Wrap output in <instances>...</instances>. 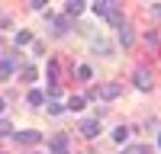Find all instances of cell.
<instances>
[{"mask_svg": "<svg viewBox=\"0 0 161 154\" xmlns=\"http://www.w3.org/2000/svg\"><path fill=\"white\" fill-rule=\"evenodd\" d=\"M23 80H36V68H23Z\"/></svg>", "mask_w": 161, "mask_h": 154, "instance_id": "cell-22", "label": "cell"}, {"mask_svg": "<svg viewBox=\"0 0 161 154\" xmlns=\"http://www.w3.org/2000/svg\"><path fill=\"white\" fill-rule=\"evenodd\" d=\"M119 90H123V87L110 80V84H100V90H97V93H100L103 100H116V96H119Z\"/></svg>", "mask_w": 161, "mask_h": 154, "instance_id": "cell-4", "label": "cell"}, {"mask_svg": "<svg viewBox=\"0 0 161 154\" xmlns=\"http://www.w3.org/2000/svg\"><path fill=\"white\" fill-rule=\"evenodd\" d=\"M13 68H16V61H13V58H7V61H3V64H0V71H3V74H10V71H13Z\"/></svg>", "mask_w": 161, "mask_h": 154, "instance_id": "cell-20", "label": "cell"}, {"mask_svg": "<svg viewBox=\"0 0 161 154\" xmlns=\"http://www.w3.org/2000/svg\"><path fill=\"white\" fill-rule=\"evenodd\" d=\"M68 32V19H55V35H64Z\"/></svg>", "mask_w": 161, "mask_h": 154, "instance_id": "cell-19", "label": "cell"}, {"mask_svg": "<svg viewBox=\"0 0 161 154\" xmlns=\"http://www.w3.org/2000/svg\"><path fill=\"white\" fill-rule=\"evenodd\" d=\"M58 84V61H48V87Z\"/></svg>", "mask_w": 161, "mask_h": 154, "instance_id": "cell-12", "label": "cell"}, {"mask_svg": "<svg viewBox=\"0 0 161 154\" xmlns=\"http://www.w3.org/2000/svg\"><path fill=\"white\" fill-rule=\"evenodd\" d=\"M136 87L139 90H152V71L148 68H139L136 71Z\"/></svg>", "mask_w": 161, "mask_h": 154, "instance_id": "cell-3", "label": "cell"}, {"mask_svg": "<svg viewBox=\"0 0 161 154\" xmlns=\"http://www.w3.org/2000/svg\"><path fill=\"white\" fill-rule=\"evenodd\" d=\"M13 42H16V45H29V42H32V32H29V29H19L16 35H13Z\"/></svg>", "mask_w": 161, "mask_h": 154, "instance_id": "cell-11", "label": "cell"}, {"mask_svg": "<svg viewBox=\"0 0 161 154\" xmlns=\"http://www.w3.org/2000/svg\"><path fill=\"white\" fill-rule=\"evenodd\" d=\"M48 148L55 151V154H68V138H64V135H55V138L48 141Z\"/></svg>", "mask_w": 161, "mask_h": 154, "instance_id": "cell-7", "label": "cell"}, {"mask_svg": "<svg viewBox=\"0 0 161 154\" xmlns=\"http://www.w3.org/2000/svg\"><path fill=\"white\" fill-rule=\"evenodd\" d=\"M77 77H80V80H90V77H93V71L87 68V64H80V68H77Z\"/></svg>", "mask_w": 161, "mask_h": 154, "instance_id": "cell-18", "label": "cell"}, {"mask_svg": "<svg viewBox=\"0 0 161 154\" xmlns=\"http://www.w3.org/2000/svg\"><path fill=\"white\" fill-rule=\"evenodd\" d=\"M126 154H152V148H148V145H139V148H132V151H126Z\"/></svg>", "mask_w": 161, "mask_h": 154, "instance_id": "cell-21", "label": "cell"}, {"mask_svg": "<svg viewBox=\"0 0 161 154\" xmlns=\"http://www.w3.org/2000/svg\"><path fill=\"white\" fill-rule=\"evenodd\" d=\"M7 135H13V122L10 119H0V138H7Z\"/></svg>", "mask_w": 161, "mask_h": 154, "instance_id": "cell-17", "label": "cell"}, {"mask_svg": "<svg viewBox=\"0 0 161 154\" xmlns=\"http://www.w3.org/2000/svg\"><path fill=\"white\" fill-rule=\"evenodd\" d=\"M84 10H87L84 0H68V3H64V13H68V19H71V16H80Z\"/></svg>", "mask_w": 161, "mask_h": 154, "instance_id": "cell-5", "label": "cell"}, {"mask_svg": "<svg viewBox=\"0 0 161 154\" xmlns=\"http://www.w3.org/2000/svg\"><path fill=\"white\" fill-rule=\"evenodd\" d=\"M36 154H42V151H36Z\"/></svg>", "mask_w": 161, "mask_h": 154, "instance_id": "cell-27", "label": "cell"}, {"mask_svg": "<svg viewBox=\"0 0 161 154\" xmlns=\"http://www.w3.org/2000/svg\"><path fill=\"white\" fill-rule=\"evenodd\" d=\"M126 138H129V128H126V125H119L116 132H113V141H119V145H123Z\"/></svg>", "mask_w": 161, "mask_h": 154, "instance_id": "cell-14", "label": "cell"}, {"mask_svg": "<svg viewBox=\"0 0 161 154\" xmlns=\"http://www.w3.org/2000/svg\"><path fill=\"white\" fill-rule=\"evenodd\" d=\"M80 135L84 138H97L100 135V119H84L80 122Z\"/></svg>", "mask_w": 161, "mask_h": 154, "instance_id": "cell-2", "label": "cell"}, {"mask_svg": "<svg viewBox=\"0 0 161 154\" xmlns=\"http://www.w3.org/2000/svg\"><path fill=\"white\" fill-rule=\"evenodd\" d=\"M158 148H161V135H158Z\"/></svg>", "mask_w": 161, "mask_h": 154, "instance_id": "cell-26", "label": "cell"}, {"mask_svg": "<svg viewBox=\"0 0 161 154\" xmlns=\"http://www.w3.org/2000/svg\"><path fill=\"white\" fill-rule=\"evenodd\" d=\"M90 48H93V51H100V55H110V51H113V45L106 42V38H93Z\"/></svg>", "mask_w": 161, "mask_h": 154, "instance_id": "cell-9", "label": "cell"}, {"mask_svg": "<svg viewBox=\"0 0 161 154\" xmlns=\"http://www.w3.org/2000/svg\"><path fill=\"white\" fill-rule=\"evenodd\" d=\"M106 19H110V23L116 26V29H119V26H123V13H119V10L113 7V10H110V16H106Z\"/></svg>", "mask_w": 161, "mask_h": 154, "instance_id": "cell-15", "label": "cell"}, {"mask_svg": "<svg viewBox=\"0 0 161 154\" xmlns=\"http://www.w3.org/2000/svg\"><path fill=\"white\" fill-rule=\"evenodd\" d=\"M152 10H155V16H161V3H152Z\"/></svg>", "mask_w": 161, "mask_h": 154, "instance_id": "cell-24", "label": "cell"}, {"mask_svg": "<svg viewBox=\"0 0 161 154\" xmlns=\"http://www.w3.org/2000/svg\"><path fill=\"white\" fill-rule=\"evenodd\" d=\"M45 109H48V116H61V112H64V103H58V100H52V103H48Z\"/></svg>", "mask_w": 161, "mask_h": 154, "instance_id": "cell-13", "label": "cell"}, {"mask_svg": "<svg viewBox=\"0 0 161 154\" xmlns=\"http://www.w3.org/2000/svg\"><path fill=\"white\" fill-rule=\"evenodd\" d=\"M93 13H97V16H110V10L116 7V3H110V0H97V3H87Z\"/></svg>", "mask_w": 161, "mask_h": 154, "instance_id": "cell-6", "label": "cell"}, {"mask_svg": "<svg viewBox=\"0 0 161 154\" xmlns=\"http://www.w3.org/2000/svg\"><path fill=\"white\" fill-rule=\"evenodd\" d=\"M116 32H119V42H123V48H129L132 42H136V35H132V29H129V26H126V23H123V26H119V29H116Z\"/></svg>", "mask_w": 161, "mask_h": 154, "instance_id": "cell-8", "label": "cell"}, {"mask_svg": "<svg viewBox=\"0 0 161 154\" xmlns=\"http://www.w3.org/2000/svg\"><path fill=\"white\" fill-rule=\"evenodd\" d=\"M84 103H87L84 96H71V100H68V106H64V109H84Z\"/></svg>", "mask_w": 161, "mask_h": 154, "instance_id": "cell-16", "label": "cell"}, {"mask_svg": "<svg viewBox=\"0 0 161 154\" xmlns=\"http://www.w3.org/2000/svg\"><path fill=\"white\" fill-rule=\"evenodd\" d=\"M0 112H3V96H0Z\"/></svg>", "mask_w": 161, "mask_h": 154, "instance_id": "cell-25", "label": "cell"}, {"mask_svg": "<svg viewBox=\"0 0 161 154\" xmlns=\"http://www.w3.org/2000/svg\"><path fill=\"white\" fill-rule=\"evenodd\" d=\"M26 100H29V106H42V103H45V93H42V90H29V96H26Z\"/></svg>", "mask_w": 161, "mask_h": 154, "instance_id": "cell-10", "label": "cell"}, {"mask_svg": "<svg viewBox=\"0 0 161 154\" xmlns=\"http://www.w3.org/2000/svg\"><path fill=\"white\" fill-rule=\"evenodd\" d=\"M16 141H19V145H39V141H42V132H36V128H23V132L16 135Z\"/></svg>", "mask_w": 161, "mask_h": 154, "instance_id": "cell-1", "label": "cell"}, {"mask_svg": "<svg viewBox=\"0 0 161 154\" xmlns=\"http://www.w3.org/2000/svg\"><path fill=\"white\" fill-rule=\"evenodd\" d=\"M48 96H52V100H58V96H61V87H58V84H55V87H48Z\"/></svg>", "mask_w": 161, "mask_h": 154, "instance_id": "cell-23", "label": "cell"}]
</instances>
